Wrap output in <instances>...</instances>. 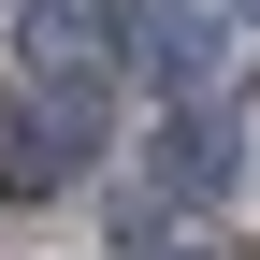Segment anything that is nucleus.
<instances>
[{"label": "nucleus", "mask_w": 260, "mask_h": 260, "mask_svg": "<svg viewBox=\"0 0 260 260\" xmlns=\"http://www.w3.org/2000/svg\"><path fill=\"white\" fill-rule=\"evenodd\" d=\"M145 260H188V246H145Z\"/></svg>", "instance_id": "4"}, {"label": "nucleus", "mask_w": 260, "mask_h": 260, "mask_svg": "<svg viewBox=\"0 0 260 260\" xmlns=\"http://www.w3.org/2000/svg\"><path fill=\"white\" fill-rule=\"evenodd\" d=\"M87 159H102V116H87V102H58V87L0 102V203H58Z\"/></svg>", "instance_id": "1"}, {"label": "nucleus", "mask_w": 260, "mask_h": 260, "mask_svg": "<svg viewBox=\"0 0 260 260\" xmlns=\"http://www.w3.org/2000/svg\"><path fill=\"white\" fill-rule=\"evenodd\" d=\"M15 44L58 73V102H87V73H102V0H29V15H15Z\"/></svg>", "instance_id": "3"}, {"label": "nucleus", "mask_w": 260, "mask_h": 260, "mask_svg": "<svg viewBox=\"0 0 260 260\" xmlns=\"http://www.w3.org/2000/svg\"><path fill=\"white\" fill-rule=\"evenodd\" d=\"M145 188H159V203H232V188H246V116H232V102H188V116H159Z\"/></svg>", "instance_id": "2"}]
</instances>
